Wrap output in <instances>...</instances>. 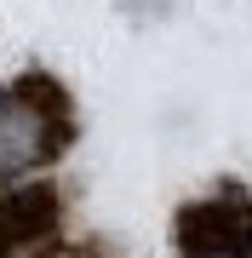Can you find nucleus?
Segmentation results:
<instances>
[{
	"instance_id": "f257e3e1",
	"label": "nucleus",
	"mask_w": 252,
	"mask_h": 258,
	"mask_svg": "<svg viewBox=\"0 0 252 258\" xmlns=\"http://www.w3.org/2000/svg\"><path fill=\"white\" fill-rule=\"evenodd\" d=\"M63 103L35 92V86H12L0 92V189L23 184L63 149Z\"/></svg>"
},
{
	"instance_id": "f03ea898",
	"label": "nucleus",
	"mask_w": 252,
	"mask_h": 258,
	"mask_svg": "<svg viewBox=\"0 0 252 258\" xmlns=\"http://www.w3.org/2000/svg\"><path fill=\"white\" fill-rule=\"evenodd\" d=\"M184 258H252V218H229L218 224V235H189Z\"/></svg>"
}]
</instances>
